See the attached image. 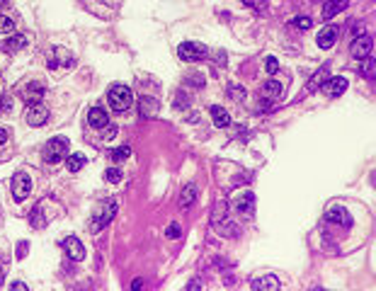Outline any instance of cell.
<instances>
[{"mask_svg": "<svg viewBox=\"0 0 376 291\" xmlns=\"http://www.w3.org/2000/svg\"><path fill=\"white\" fill-rule=\"evenodd\" d=\"M199 286H202V284H199V282H192V284H187V289H190V291H197V289H199Z\"/></svg>", "mask_w": 376, "mask_h": 291, "instance_id": "60d3db41", "label": "cell"}, {"mask_svg": "<svg viewBox=\"0 0 376 291\" xmlns=\"http://www.w3.org/2000/svg\"><path fill=\"white\" fill-rule=\"evenodd\" d=\"M32 192V180H29L27 173H17L12 177V197L17 201L27 199V194Z\"/></svg>", "mask_w": 376, "mask_h": 291, "instance_id": "277c9868", "label": "cell"}, {"mask_svg": "<svg viewBox=\"0 0 376 291\" xmlns=\"http://www.w3.org/2000/svg\"><path fill=\"white\" fill-rule=\"evenodd\" d=\"M323 88V92L328 95V97H338V95H342V92L347 90V78H330V80H325L321 85Z\"/></svg>", "mask_w": 376, "mask_h": 291, "instance_id": "9c48e42d", "label": "cell"}, {"mask_svg": "<svg viewBox=\"0 0 376 291\" xmlns=\"http://www.w3.org/2000/svg\"><path fill=\"white\" fill-rule=\"evenodd\" d=\"M73 58L66 54V49H61V46H56L54 51H51V56H49V66L51 68H58V66H66V64H71Z\"/></svg>", "mask_w": 376, "mask_h": 291, "instance_id": "d6986e66", "label": "cell"}, {"mask_svg": "<svg viewBox=\"0 0 376 291\" xmlns=\"http://www.w3.org/2000/svg\"><path fill=\"white\" fill-rule=\"evenodd\" d=\"M107 100H110V107L114 112H127L131 107V102H134V92L127 85H112Z\"/></svg>", "mask_w": 376, "mask_h": 291, "instance_id": "6da1fadb", "label": "cell"}, {"mask_svg": "<svg viewBox=\"0 0 376 291\" xmlns=\"http://www.w3.org/2000/svg\"><path fill=\"white\" fill-rule=\"evenodd\" d=\"M253 204H255V194L253 192H243L236 197V211H253Z\"/></svg>", "mask_w": 376, "mask_h": 291, "instance_id": "ffe728a7", "label": "cell"}, {"mask_svg": "<svg viewBox=\"0 0 376 291\" xmlns=\"http://www.w3.org/2000/svg\"><path fill=\"white\" fill-rule=\"evenodd\" d=\"M15 32V22L10 17H5V15H0V34H12Z\"/></svg>", "mask_w": 376, "mask_h": 291, "instance_id": "484cf974", "label": "cell"}, {"mask_svg": "<svg viewBox=\"0 0 376 291\" xmlns=\"http://www.w3.org/2000/svg\"><path fill=\"white\" fill-rule=\"evenodd\" d=\"M41 223H44V221H41V206H37V209L32 211V226L41 228Z\"/></svg>", "mask_w": 376, "mask_h": 291, "instance_id": "836d02e7", "label": "cell"}, {"mask_svg": "<svg viewBox=\"0 0 376 291\" xmlns=\"http://www.w3.org/2000/svg\"><path fill=\"white\" fill-rule=\"evenodd\" d=\"M197 201V184H184V190L180 192V209H190Z\"/></svg>", "mask_w": 376, "mask_h": 291, "instance_id": "2e32d148", "label": "cell"}, {"mask_svg": "<svg viewBox=\"0 0 376 291\" xmlns=\"http://www.w3.org/2000/svg\"><path fill=\"white\" fill-rule=\"evenodd\" d=\"M25 44H27V36L15 34V32L10 34V39H8V49H10V51H19V49H22Z\"/></svg>", "mask_w": 376, "mask_h": 291, "instance_id": "cb8c5ba5", "label": "cell"}, {"mask_svg": "<svg viewBox=\"0 0 376 291\" xmlns=\"http://www.w3.org/2000/svg\"><path fill=\"white\" fill-rule=\"evenodd\" d=\"M0 109H3V112H10V109H12V97H10V95H5V97H3V105H0Z\"/></svg>", "mask_w": 376, "mask_h": 291, "instance_id": "8d00e7d4", "label": "cell"}, {"mask_svg": "<svg viewBox=\"0 0 376 291\" xmlns=\"http://www.w3.org/2000/svg\"><path fill=\"white\" fill-rule=\"evenodd\" d=\"M325 78H328V68H321V71H318L311 78V82H308V92H316V90H318L323 82H325Z\"/></svg>", "mask_w": 376, "mask_h": 291, "instance_id": "603a6c76", "label": "cell"}, {"mask_svg": "<svg viewBox=\"0 0 376 291\" xmlns=\"http://www.w3.org/2000/svg\"><path fill=\"white\" fill-rule=\"evenodd\" d=\"M88 121H90L92 129H105L110 124V117H107V112L102 107H92L90 114H88Z\"/></svg>", "mask_w": 376, "mask_h": 291, "instance_id": "4fadbf2b", "label": "cell"}, {"mask_svg": "<svg viewBox=\"0 0 376 291\" xmlns=\"http://www.w3.org/2000/svg\"><path fill=\"white\" fill-rule=\"evenodd\" d=\"M165 236L168 238H180V236H182V228L177 226V223H170V226H168V231H165Z\"/></svg>", "mask_w": 376, "mask_h": 291, "instance_id": "d6a6232c", "label": "cell"}, {"mask_svg": "<svg viewBox=\"0 0 376 291\" xmlns=\"http://www.w3.org/2000/svg\"><path fill=\"white\" fill-rule=\"evenodd\" d=\"M294 25L299 29H311V17H296L294 19Z\"/></svg>", "mask_w": 376, "mask_h": 291, "instance_id": "e575fe53", "label": "cell"}, {"mask_svg": "<svg viewBox=\"0 0 376 291\" xmlns=\"http://www.w3.org/2000/svg\"><path fill=\"white\" fill-rule=\"evenodd\" d=\"M223 214H226V201H216V209H214V216H211V221L216 223V221H219V216L223 218Z\"/></svg>", "mask_w": 376, "mask_h": 291, "instance_id": "4dcf8cb0", "label": "cell"}, {"mask_svg": "<svg viewBox=\"0 0 376 291\" xmlns=\"http://www.w3.org/2000/svg\"><path fill=\"white\" fill-rule=\"evenodd\" d=\"M282 95H284V85L279 80H267L265 85H262V97H267V100H282Z\"/></svg>", "mask_w": 376, "mask_h": 291, "instance_id": "7c38bea8", "label": "cell"}, {"mask_svg": "<svg viewBox=\"0 0 376 291\" xmlns=\"http://www.w3.org/2000/svg\"><path fill=\"white\" fill-rule=\"evenodd\" d=\"M141 286H143V279H134V284H131V289H134V291H138V289H141Z\"/></svg>", "mask_w": 376, "mask_h": 291, "instance_id": "f35d334b", "label": "cell"}, {"mask_svg": "<svg viewBox=\"0 0 376 291\" xmlns=\"http://www.w3.org/2000/svg\"><path fill=\"white\" fill-rule=\"evenodd\" d=\"M68 138L64 136H56L51 138L49 143L44 146V160H49V163H61L66 155H68Z\"/></svg>", "mask_w": 376, "mask_h": 291, "instance_id": "7a4b0ae2", "label": "cell"}, {"mask_svg": "<svg viewBox=\"0 0 376 291\" xmlns=\"http://www.w3.org/2000/svg\"><path fill=\"white\" fill-rule=\"evenodd\" d=\"M265 71L269 73V75H275V73L279 71V61H277L275 56H269V58L265 61Z\"/></svg>", "mask_w": 376, "mask_h": 291, "instance_id": "f1b7e54d", "label": "cell"}, {"mask_svg": "<svg viewBox=\"0 0 376 291\" xmlns=\"http://www.w3.org/2000/svg\"><path fill=\"white\" fill-rule=\"evenodd\" d=\"M114 214H117V199H107V204H105V211H102L100 216L92 221V233H100L102 228H105L112 221V218H114Z\"/></svg>", "mask_w": 376, "mask_h": 291, "instance_id": "5b68a950", "label": "cell"}, {"mask_svg": "<svg viewBox=\"0 0 376 291\" xmlns=\"http://www.w3.org/2000/svg\"><path fill=\"white\" fill-rule=\"evenodd\" d=\"M325 221L332 223V226H342V228L352 226V216H349L347 209H342V206H330L328 214H325Z\"/></svg>", "mask_w": 376, "mask_h": 291, "instance_id": "8992f818", "label": "cell"}, {"mask_svg": "<svg viewBox=\"0 0 376 291\" xmlns=\"http://www.w3.org/2000/svg\"><path fill=\"white\" fill-rule=\"evenodd\" d=\"M243 3H245L248 8L257 10V12H260V10H265V8H267V0H243Z\"/></svg>", "mask_w": 376, "mask_h": 291, "instance_id": "1f68e13d", "label": "cell"}, {"mask_svg": "<svg viewBox=\"0 0 376 291\" xmlns=\"http://www.w3.org/2000/svg\"><path fill=\"white\" fill-rule=\"evenodd\" d=\"M27 243H19V247H17V257H25V255H27Z\"/></svg>", "mask_w": 376, "mask_h": 291, "instance_id": "74e56055", "label": "cell"}, {"mask_svg": "<svg viewBox=\"0 0 376 291\" xmlns=\"http://www.w3.org/2000/svg\"><path fill=\"white\" fill-rule=\"evenodd\" d=\"M8 141V131L5 129H0V143H5Z\"/></svg>", "mask_w": 376, "mask_h": 291, "instance_id": "ab89813d", "label": "cell"}, {"mask_svg": "<svg viewBox=\"0 0 376 291\" xmlns=\"http://www.w3.org/2000/svg\"><path fill=\"white\" fill-rule=\"evenodd\" d=\"M129 155H131V148H129V146H121V148H117V151L112 153V160H114V163H121V160H127Z\"/></svg>", "mask_w": 376, "mask_h": 291, "instance_id": "4316f807", "label": "cell"}, {"mask_svg": "<svg viewBox=\"0 0 376 291\" xmlns=\"http://www.w3.org/2000/svg\"><path fill=\"white\" fill-rule=\"evenodd\" d=\"M211 119H214V127H219V129L231 127V114L223 107H219V105L211 107Z\"/></svg>", "mask_w": 376, "mask_h": 291, "instance_id": "9a60e30c", "label": "cell"}, {"mask_svg": "<svg viewBox=\"0 0 376 291\" xmlns=\"http://www.w3.org/2000/svg\"><path fill=\"white\" fill-rule=\"evenodd\" d=\"M345 8H347V0H325V8H323V17L330 19V17H335L338 12H342Z\"/></svg>", "mask_w": 376, "mask_h": 291, "instance_id": "e0dca14e", "label": "cell"}, {"mask_svg": "<svg viewBox=\"0 0 376 291\" xmlns=\"http://www.w3.org/2000/svg\"><path fill=\"white\" fill-rule=\"evenodd\" d=\"M362 73H364L367 78H371V75L376 73V61L371 58V56H367V58H364V64H362Z\"/></svg>", "mask_w": 376, "mask_h": 291, "instance_id": "83f0119b", "label": "cell"}, {"mask_svg": "<svg viewBox=\"0 0 376 291\" xmlns=\"http://www.w3.org/2000/svg\"><path fill=\"white\" fill-rule=\"evenodd\" d=\"M141 114H143V117H158V100L156 97H141Z\"/></svg>", "mask_w": 376, "mask_h": 291, "instance_id": "44dd1931", "label": "cell"}, {"mask_svg": "<svg viewBox=\"0 0 376 291\" xmlns=\"http://www.w3.org/2000/svg\"><path fill=\"white\" fill-rule=\"evenodd\" d=\"M27 124L29 127H41L46 119H49V109L44 107V102H37V105H32V107L27 109Z\"/></svg>", "mask_w": 376, "mask_h": 291, "instance_id": "52a82bcc", "label": "cell"}, {"mask_svg": "<svg viewBox=\"0 0 376 291\" xmlns=\"http://www.w3.org/2000/svg\"><path fill=\"white\" fill-rule=\"evenodd\" d=\"M216 231H219V233H223V236H236V233H238V228H236V223H233V221H223V223H219V221H216Z\"/></svg>", "mask_w": 376, "mask_h": 291, "instance_id": "d4e9b609", "label": "cell"}, {"mask_svg": "<svg viewBox=\"0 0 376 291\" xmlns=\"http://www.w3.org/2000/svg\"><path fill=\"white\" fill-rule=\"evenodd\" d=\"M371 49H374V41H371V36H357L352 46H349V51L354 58H367L371 56Z\"/></svg>", "mask_w": 376, "mask_h": 291, "instance_id": "ba28073f", "label": "cell"}, {"mask_svg": "<svg viewBox=\"0 0 376 291\" xmlns=\"http://www.w3.org/2000/svg\"><path fill=\"white\" fill-rule=\"evenodd\" d=\"M316 41H318L321 49H330V46L338 41V29L335 27H323L321 32H318V39H316Z\"/></svg>", "mask_w": 376, "mask_h": 291, "instance_id": "5bb4252c", "label": "cell"}, {"mask_svg": "<svg viewBox=\"0 0 376 291\" xmlns=\"http://www.w3.org/2000/svg\"><path fill=\"white\" fill-rule=\"evenodd\" d=\"M228 92H231V97H236V100H238V97H240V100L245 97V90H243V88L238 90V85H231V90H228Z\"/></svg>", "mask_w": 376, "mask_h": 291, "instance_id": "d590c367", "label": "cell"}, {"mask_svg": "<svg viewBox=\"0 0 376 291\" xmlns=\"http://www.w3.org/2000/svg\"><path fill=\"white\" fill-rule=\"evenodd\" d=\"M64 247L68 250V255H71V260H75V262H80L85 257V247H83V243L78 240L75 236H71V238H66L64 240Z\"/></svg>", "mask_w": 376, "mask_h": 291, "instance_id": "8fae6325", "label": "cell"}, {"mask_svg": "<svg viewBox=\"0 0 376 291\" xmlns=\"http://www.w3.org/2000/svg\"><path fill=\"white\" fill-rule=\"evenodd\" d=\"M177 54H180L182 61L194 64V61H202V58H206L209 51H206V46H204V44H197V41H182L180 49H177Z\"/></svg>", "mask_w": 376, "mask_h": 291, "instance_id": "3957f363", "label": "cell"}, {"mask_svg": "<svg viewBox=\"0 0 376 291\" xmlns=\"http://www.w3.org/2000/svg\"><path fill=\"white\" fill-rule=\"evenodd\" d=\"M22 100L27 105H37V102L44 100V85L41 82H29L27 88L22 90Z\"/></svg>", "mask_w": 376, "mask_h": 291, "instance_id": "30bf717a", "label": "cell"}, {"mask_svg": "<svg viewBox=\"0 0 376 291\" xmlns=\"http://www.w3.org/2000/svg\"><path fill=\"white\" fill-rule=\"evenodd\" d=\"M105 180L107 182H119L121 180V170L119 168H110V170L105 173Z\"/></svg>", "mask_w": 376, "mask_h": 291, "instance_id": "f546056e", "label": "cell"}, {"mask_svg": "<svg viewBox=\"0 0 376 291\" xmlns=\"http://www.w3.org/2000/svg\"><path fill=\"white\" fill-rule=\"evenodd\" d=\"M12 289H15V291H22V289H27V286H25L22 282H15V284H12Z\"/></svg>", "mask_w": 376, "mask_h": 291, "instance_id": "b9f144b4", "label": "cell"}, {"mask_svg": "<svg viewBox=\"0 0 376 291\" xmlns=\"http://www.w3.org/2000/svg\"><path fill=\"white\" fill-rule=\"evenodd\" d=\"M253 289H260V291H279L282 289V282L277 279V277H262V279H257L255 284H253Z\"/></svg>", "mask_w": 376, "mask_h": 291, "instance_id": "ac0fdd59", "label": "cell"}, {"mask_svg": "<svg viewBox=\"0 0 376 291\" xmlns=\"http://www.w3.org/2000/svg\"><path fill=\"white\" fill-rule=\"evenodd\" d=\"M83 165H85V155L83 153H73V155L66 158V168H68L71 173H78Z\"/></svg>", "mask_w": 376, "mask_h": 291, "instance_id": "7402d4cb", "label": "cell"}]
</instances>
